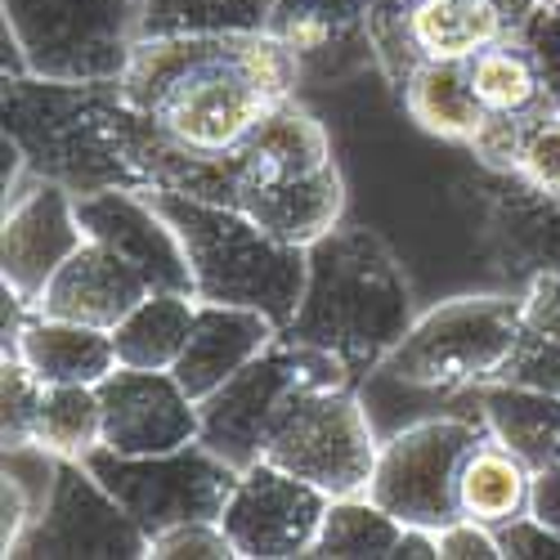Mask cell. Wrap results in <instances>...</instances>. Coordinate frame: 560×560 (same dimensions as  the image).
Returning <instances> with one entry per match:
<instances>
[{
    "label": "cell",
    "mask_w": 560,
    "mask_h": 560,
    "mask_svg": "<svg viewBox=\"0 0 560 560\" xmlns=\"http://www.w3.org/2000/svg\"><path fill=\"white\" fill-rule=\"evenodd\" d=\"M305 68L273 32L252 36H158L135 40L121 72V100L153 117L175 144L194 153H229L265 117L292 100Z\"/></svg>",
    "instance_id": "cell-1"
},
{
    "label": "cell",
    "mask_w": 560,
    "mask_h": 560,
    "mask_svg": "<svg viewBox=\"0 0 560 560\" xmlns=\"http://www.w3.org/2000/svg\"><path fill=\"white\" fill-rule=\"evenodd\" d=\"M412 288L390 247L363 224H337L310 247V278L283 332L350 363L363 382L412 328Z\"/></svg>",
    "instance_id": "cell-2"
},
{
    "label": "cell",
    "mask_w": 560,
    "mask_h": 560,
    "mask_svg": "<svg viewBox=\"0 0 560 560\" xmlns=\"http://www.w3.org/2000/svg\"><path fill=\"white\" fill-rule=\"evenodd\" d=\"M5 130L23 149L32 175L55 179L63 189H144L126 153V113L117 81H45L5 77L0 95Z\"/></svg>",
    "instance_id": "cell-3"
},
{
    "label": "cell",
    "mask_w": 560,
    "mask_h": 560,
    "mask_svg": "<svg viewBox=\"0 0 560 560\" xmlns=\"http://www.w3.org/2000/svg\"><path fill=\"white\" fill-rule=\"evenodd\" d=\"M162 215L175 224L194 269V296L215 305H247L288 328L301 310L310 252L278 243L243 207L207 202L175 189H149Z\"/></svg>",
    "instance_id": "cell-4"
},
{
    "label": "cell",
    "mask_w": 560,
    "mask_h": 560,
    "mask_svg": "<svg viewBox=\"0 0 560 560\" xmlns=\"http://www.w3.org/2000/svg\"><path fill=\"white\" fill-rule=\"evenodd\" d=\"M521 296H457L422 318H412L404 341L372 368V377L404 395L466 399L476 386L493 382L516 341Z\"/></svg>",
    "instance_id": "cell-5"
},
{
    "label": "cell",
    "mask_w": 560,
    "mask_h": 560,
    "mask_svg": "<svg viewBox=\"0 0 560 560\" xmlns=\"http://www.w3.org/2000/svg\"><path fill=\"white\" fill-rule=\"evenodd\" d=\"M328 386H359L346 359L318 350L310 341H296L292 332H278L265 354H256L243 372L211 390L198 412H202V431L198 440L220 453L229 466H256L265 457V440L301 390H328Z\"/></svg>",
    "instance_id": "cell-6"
},
{
    "label": "cell",
    "mask_w": 560,
    "mask_h": 560,
    "mask_svg": "<svg viewBox=\"0 0 560 560\" xmlns=\"http://www.w3.org/2000/svg\"><path fill=\"white\" fill-rule=\"evenodd\" d=\"M5 27L45 81H121L139 40V0H0Z\"/></svg>",
    "instance_id": "cell-7"
},
{
    "label": "cell",
    "mask_w": 560,
    "mask_h": 560,
    "mask_svg": "<svg viewBox=\"0 0 560 560\" xmlns=\"http://www.w3.org/2000/svg\"><path fill=\"white\" fill-rule=\"evenodd\" d=\"M382 453V431L359 399V386L301 390L265 440V462L310 480L328 498L368 493Z\"/></svg>",
    "instance_id": "cell-8"
},
{
    "label": "cell",
    "mask_w": 560,
    "mask_h": 560,
    "mask_svg": "<svg viewBox=\"0 0 560 560\" xmlns=\"http://www.w3.org/2000/svg\"><path fill=\"white\" fill-rule=\"evenodd\" d=\"M480 412H431L390 431L372 466L368 498L382 502L399 525L440 529L462 516L457 476L462 462L485 440Z\"/></svg>",
    "instance_id": "cell-9"
},
{
    "label": "cell",
    "mask_w": 560,
    "mask_h": 560,
    "mask_svg": "<svg viewBox=\"0 0 560 560\" xmlns=\"http://www.w3.org/2000/svg\"><path fill=\"white\" fill-rule=\"evenodd\" d=\"M85 466L130 511L135 525L149 534V542L184 521H220L233 485L243 476L238 466H229L202 440L153 457H121L113 448H95Z\"/></svg>",
    "instance_id": "cell-10"
},
{
    "label": "cell",
    "mask_w": 560,
    "mask_h": 560,
    "mask_svg": "<svg viewBox=\"0 0 560 560\" xmlns=\"http://www.w3.org/2000/svg\"><path fill=\"white\" fill-rule=\"evenodd\" d=\"M139 560L149 556V534L135 525L130 511L100 485L85 462H68L59 485L32 521L10 560Z\"/></svg>",
    "instance_id": "cell-11"
},
{
    "label": "cell",
    "mask_w": 560,
    "mask_h": 560,
    "mask_svg": "<svg viewBox=\"0 0 560 560\" xmlns=\"http://www.w3.org/2000/svg\"><path fill=\"white\" fill-rule=\"evenodd\" d=\"M332 498L273 462H256L233 485L220 525L238 560H296L314 551Z\"/></svg>",
    "instance_id": "cell-12"
},
{
    "label": "cell",
    "mask_w": 560,
    "mask_h": 560,
    "mask_svg": "<svg viewBox=\"0 0 560 560\" xmlns=\"http://www.w3.org/2000/svg\"><path fill=\"white\" fill-rule=\"evenodd\" d=\"M81 243L85 229L77 215V194L32 175L5 202V220H0V283L36 310L40 292Z\"/></svg>",
    "instance_id": "cell-13"
},
{
    "label": "cell",
    "mask_w": 560,
    "mask_h": 560,
    "mask_svg": "<svg viewBox=\"0 0 560 560\" xmlns=\"http://www.w3.org/2000/svg\"><path fill=\"white\" fill-rule=\"evenodd\" d=\"M104 448L121 457H153L194 444L202 431L198 399L179 386L175 372L113 368L100 382Z\"/></svg>",
    "instance_id": "cell-14"
},
{
    "label": "cell",
    "mask_w": 560,
    "mask_h": 560,
    "mask_svg": "<svg viewBox=\"0 0 560 560\" xmlns=\"http://www.w3.org/2000/svg\"><path fill=\"white\" fill-rule=\"evenodd\" d=\"M77 215L85 238H95L126 256L139 273L149 278L153 292H189L194 296V269L184 256V243L175 224L162 215L149 189H95L77 198Z\"/></svg>",
    "instance_id": "cell-15"
},
{
    "label": "cell",
    "mask_w": 560,
    "mask_h": 560,
    "mask_svg": "<svg viewBox=\"0 0 560 560\" xmlns=\"http://www.w3.org/2000/svg\"><path fill=\"white\" fill-rule=\"evenodd\" d=\"M153 288L149 278L139 273L126 256H117L113 247L85 238L50 278V288L40 292L36 310L55 314V318H72V323H90V328H117V323L144 301Z\"/></svg>",
    "instance_id": "cell-16"
},
{
    "label": "cell",
    "mask_w": 560,
    "mask_h": 560,
    "mask_svg": "<svg viewBox=\"0 0 560 560\" xmlns=\"http://www.w3.org/2000/svg\"><path fill=\"white\" fill-rule=\"evenodd\" d=\"M269 32L292 45L305 77H341L377 63L368 40V0H273Z\"/></svg>",
    "instance_id": "cell-17"
},
{
    "label": "cell",
    "mask_w": 560,
    "mask_h": 560,
    "mask_svg": "<svg viewBox=\"0 0 560 560\" xmlns=\"http://www.w3.org/2000/svg\"><path fill=\"white\" fill-rule=\"evenodd\" d=\"M489 233L506 260V269H529L534 273H560V198L538 194L516 171H485L480 166V189Z\"/></svg>",
    "instance_id": "cell-18"
},
{
    "label": "cell",
    "mask_w": 560,
    "mask_h": 560,
    "mask_svg": "<svg viewBox=\"0 0 560 560\" xmlns=\"http://www.w3.org/2000/svg\"><path fill=\"white\" fill-rule=\"evenodd\" d=\"M278 332L283 328L260 310L198 301L189 346H184V354L171 372L179 377V386L202 404L211 390H220L233 377V372H243L256 354H265Z\"/></svg>",
    "instance_id": "cell-19"
},
{
    "label": "cell",
    "mask_w": 560,
    "mask_h": 560,
    "mask_svg": "<svg viewBox=\"0 0 560 560\" xmlns=\"http://www.w3.org/2000/svg\"><path fill=\"white\" fill-rule=\"evenodd\" d=\"M233 207H243L278 243L310 252L318 238H328L341 224L346 179H341L337 162L323 171H310V175H292V179H256V184H243Z\"/></svg>",
    "instance_id": "cell-20"
},
{
    "label": "cell",
    "mask_w": 560,
    "mask_h": 560,
    "mask_svg": "<svg viewBox=\"0 0 560 560\" xmlns=\"http://www.w3.org/2000/svg\"><path fill=\"white\" fill-rule=\"evenodd\" d=\"M229 162L238 171V189L256 179H292L332 166V135L296 95L265 108V117L243 135L238 149H229Z\"/></svg>",
    "instance_id": "cell-21"
},
{
    "label": "cell",
    "mask_w": 560,
    "mask_h": 560,
    "mask_svg": "<svg viewBox=\"0 0 560 560\" xmlns=\"http://www.w3.org/2000/svg\"><path fill=\"white\" fill-rule=\"evenodd\" d=\"M5 350L19 354L45 386H100L113 368H121L108 328H90V323L55 318L40 310L27 314Z\"/></svg>",
    "instance_id": "cell-22"
},
{
    "label": "cell",
    "mask_w": 560,
    "mask_h": 560,
    "mask_svg": "<svg viewBox=\"0 0 560 560\" xmlns=\"http://www.w3.org/2000/svg\"><path fill=\"white\" fill-rule=\"evenodd\" d=\"M485 431L516 453L529 471L560 462V395L516 382H485L471 390Z\"/></svg>",
    "instance_id": "cell-23"
},
{
    "label": "cell",
    "mask_w": 560,
    "mask_h": 560,
    "mask_svg": "<svg viewBox=\"0 0 560 560\" xmlns=\"http://www.w3.org/2000/svg\"><path fill=\"white\" fill-rule=\"evenodd\" d=\"M399 100L408 121H417V130L444 139V144H466L485 121V104L476 100L471 85V63L422 59L412 68Z\"/></svg>",
    "instance_id": "cell-24"
},
{
    "label": "cell",
    "mask_w": 560,
    "mask_h": 560,
    "mask_svg": "<svg viewBox=\"0 0 560 560\" xmlns=\"http://www.w3.org/2000/svg\"><path fill=\"white\" fill-rule=\"evenodd\" d=\"M498 382L538 386L560 395V273H534L521 292V323Z\"/></svg>",
    "instance_id": "cell-25"
},
{
    "label": "cell",
    "mask_w": 560,
    "mask_h": 560,
    "mask_svg": "<svg viewBox=\"0 0 560 560\" xmlns=\"http://www.w3.org/2000/svg\"><path fill=\"white\" fill-rule=\"evenodd\" d=\"M529 493H534V471L493 435H485L466 453L462 476H457L462 516H471L489 529H502L506 521L529 511Z\"/></svg>",
    "instance_id": "cell-26"
},
{
    "label": "cell",
    "mask_w": 560,
    "mask_h": 560,
    "mask_svg": "<svg viewBox=\"0 0 560 560\" xmlns=\"http://www.w3.org/2000/svg\"><path fill=\"white\" fill-rule=\"evenodd\" d=\"M194 314H198V296H189V292H149L113 328L117 363L171 372L179 363L184 346H189Z\"/></svg>",
    "instance_id": "cell-27"
},
{
    "label": "cell",
    "mask_w": 560,
    "mask_h": 560,
    "mask_svg": "<svg viewBox=\"0 0 560 560\" xmlns=\"http://www.w3.org/2000/svg\"><path fill=\"white\" fill-rule=\"evenodd\" d=\"M502 36L506 27L489 0H422L412 10V45L422 59L471 63Z\"/></svg>",
    "instance_id": "cell-28"
},
{
    "label": "cell",
    "mask_w": 560,
    "mask_h": 560,
    "mask_svg": "<svg viewBox=\"0 0 560 560\" xmlns=\"http://www.w3.org/2000/svg\"><path fill=\"white\" fill-rule=\"evenodd\" d=\"M273 0H144L139 40L158 36H252L269 32Z\"/></svg>",
    "instance_id": "cell-29"
},
{
    "label": "cell",
    "mask_w": 560,
    "mask_h": 560,
    "mask_svg": "<svg viewBox=\"0 0 560 560\" xmlns=\"http://www.w3.org/2000/svg\"><path fill=\"white\" fill-rule=\"evenodd\" d=\"M399 538H404V525L390 511L382 502H372L368 493H354V498H332L310 556H318V560H395Z\"/></svg>",
    "instance_id": "cell-30"
},
{
    "label": "cell",
    "mask_w": 560,
    "mask_h": 560,
    "mask_svg": "<svg viewBox=\"0 0 560 560\" xmlns=\"http://www.w3.org/2000/svg\"><path fill=\"white\" fill-rule=\"evenodd\" d=\"M32 440L68 462H85L104 448V404L100 386H45L36 404Z\"/></svg>",
    "instance_id": "cell-31"
},
{
    "label": "cell",
    "mask_w": 560,
    "mask_h": 560,
    "mask_svg": "<svg viewBox=\"0 0 560 560\" xmlns=\"http://www.w3.org/2000/svg\"><path fill=\"white\" fill-rule=\"evenodd\" d=\"M471 85L485 113H534L538 104H547L538 68L516 36L493 40L489 50L471 59Z\"/></svg>",
    "instance_id": "cell-32"
},
{
    "label": "cell",
    "mask_w": 560,
    "mask_h": 560,
    "mask_svg": "<svg viewBox=\"0 0 560 560\" xmlns=\"http://www.w3.org/2000/svg\"><path fill=\"white\" fill-rule=\"evenodd\" d=\"M417 5H422V0H368V40H372L377 68L395 95H404L412 68L422 63V55H417V45H412V10Z\"/></svg>",
    "instance_id": "cell-33"
},
{
    "label": "cell",
    "mask_w": 560,
    "mask_h": 560,
    "mask_svg": "<svg viewBox=\"0 0 560 560\" xmlns=\"http://www.w3.org/2000/svg\"><path fill=\"white\" fill-rule=\"evenodd\" d=\"M516 175L525 184H534L538 194L560 198V108L538 104L525 117V139H521Z\"/></svg>",
    "instance_id": "cell-34"
},
{
    "label": "cell",
    "mask_w": 560,
    "mask_h": 560,
    "mask_svg": "<svg viewBox=\"0 0 560 560\" xmlns=\"http://www.w3.org/2000/svg\"><path fill=\"white\" fill-rule=\"evenodd\" d=\"M40 395H45V382L36 377V372L10 350L0 354V444L32 440Z\"/></svg>",
    "instance_id": "cell-35"
},
{
    "label": "cell",
    "mask_w": 560,
    "mask_h": 560,
    "mask_svg": "<svg viewBox=\"0 0 560 560\" xmlns=\"http://www.w3.org/2000/svg\"><path fill=\"white\" fill-rule=\"evenodd\" d=\"M149 556L153 560H238V551H233V538L224 534L220 521H184V525H171V529H162L149 542Z\"/></svg>",
    "instance_id": "cell-36"
},
{
    "label": "cell",
    "mask_w": 560,
    "mask_h": 560,
    "mask_svg": "<svg viewBox=\"0 0 560 560\" xmlns=\"http://www.w3.org/2000/svg\"><path fill=\"white\" fill-rule=\"evenodd\" d=\"M525 117L529 113H485L480 130L466 139V149H471L476 166L485 171H516V158H521V139H525Z\"/></svg>",
    "instance_id": "cell-37"
},
{
    "label": "cell",
    "mask_w": 560,
    "mask_h": 560,
    "mask_svg": "<svg viewBox=\"0 0 560 560\" xmlns=\"http://www.w3.org/2000/svg\"><path fill=\"white\" fill-rule=\"evenodd\" d=\"M516 40L525 45V55H529L534 68H538L542 100H547L551 108H560V10L542 5V10L525 23V32H521Z\"/></svg>",
    "instance_id": "cell-38"
},
{
    "label": "cell",
    "mask_w": 560,
    "mask_h": 560,
    "mask_svg": "<svg viewBox=\"0 0 560 560\" xmlns=\"http://www.w3.org/2000/svg\"><path fill=\"white\" fill-rule=\"evenodd\" d=\"M498 547H502V560H560V534L547 529L534 511L506 521L498 529Z\"/></svg>",
    "instance_id": "cell-39"
},
{
    "label": "cell",
    "mask_w": 560,
    "mask_h": 560,
    "mask_svg": "<svg viewBox=\"0 0 560 560\" xmlns=\"http://www.w3.org/2000/svg\"><path fill=\"white\" fill-rule=\"evenodd\" d=\"M435 547H440V560H502L498 529H489L471 516H457V521L440 525Z\"/></svg>",
    "instance_id": "cell-40"
},
{
    "label": "cell",
    "mask_w": 560,
    "mask_h": 560,
    "mask_svg": "<svg viewBox=\"0 0 560 560\" xmlns=\"http://www.w3.org/2000/svg\"><path fill=\"white\" fill-rule=\"evenodd\" d=\"M529 511L560 534V462L542 466V471H534V493H529Z\"/></svg>",
    "instance_id": "cell-41"
},
{
    "label": "cell",
    "mask_w": 560,
    "mask_h": 560,
    "mask_svg": "<svg viewBox=\"0 0 560 560\" xmlns=\"http://www.w3.org/2000/svg\"><path fill=\"white\" fill-rule=\"evenodd\" d=\"M489 5H493V14L502 19L506 36H521V32H525V23L542 10V0H489Z\"/></svg>",
    "instance_id": "cell-42"
},
{
    "label": "cell",
    "mask_w": 560,
    "mask_h": 560,
    "mask_svg": "<svg viewBox=\"0 0 560 560\" xmlns=\"http://www.w3.org/2000/svg\"><path fill=\"white\" fill-rule=\"evenodd\" d=\"M542 5H551V10H560V0H542Z\"/></svg>",
    "instance_id": "cell-43"
},
{
    "label": "cell",
    "mask_w": 560,
    "mask_h": 560,
    "mask_svg": "<svg viewBox=\"0 0 560 560\" xmlns=\"http://www.w3.org/2000/svg\"><path fill=\"white\" fill-rule=\"evenodd\" d=\"M139 5H144V0H139Z\"/></svg>",
    "instance_id": "cell-44"
}]
</instances>
